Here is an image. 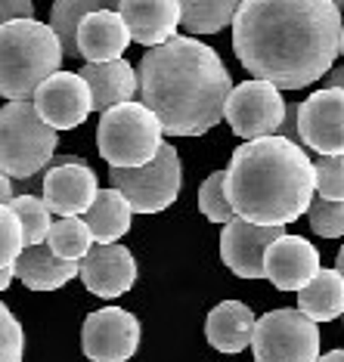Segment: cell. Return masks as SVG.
I'll return each instance as SVG.
<instances>
[{
	"label": "cell",
	"mask_w": 344,
	"mask_h": 362,
	"mask_svg": "<svg viewBox=\"0 0 344 362\" xmlns=\"http://www.w3.org/2000/svg\"><path fill=\"white\" fill-rule=\"evenodd\" d=\"M341 35L335 0H242L233 19V50L242 69L280 90H301L329 75Z\"/></svg>",
	"instance_id": "cell-1"
},
{
	"label": "cell",
	"mask_w": 344,
	"mask_h": 362,
	"mask_svg": "<svg viewBox=\"0 0 344 362\" xmlns=\"http://www.w3.org/2000/svg\"><path fill=\"white\" fill-rule=\"evenodd\" d=\"M140 103L159 115L168 136H202L227 121L233 93L217 50L195 37H171L140 59Z\"/></svg>",
	"instance_id": "cell-2"
},
{
	"label": "cell",
	"mask_w": 344,
	"mask_h": 362,
	"mask_svg": "<svg viewBox=\"0 0 344 362\" xmlns=\"http://www.w3.org/2000/svg\"><path fill=\"white\" fill-rule=\"evenodd\" d=\"M227 192L236 214L251 223H294L314 204L316 161L285 136L245 139L229 158Z\"/></svg>",
	"instance_id": "cell-3"
},
{
	"label": "cell",
	"mask_w": 344,
	"mask_h": 362,
	"mask_svg": "<svg viewBox=\"0 0 344 362\" xmlns=\"http://www.w3.org/2000/svg\"><path fill=\"white\" fill-rule=\"evenodd\" d=\"M65 47L53 25L16 19L0 25V93L6 100H35L38 87L62 65Z\"/></svg>",
	"instance_id": "cell-4"
},
{
	"label": "cell",
	"mask_w": 344,
	"mask_h": 362,
	"mask_svg": "<svg viewBox=\"0 0 344 362\" xmlns=\"http://www.w3.org/2000/svg\"><path fill=\"white\" fill-rule=\"evenodd\" d=\"M56 127L28 100H6L0 112V164L13 180H28L53 161Z\"/></svg>",
	"instance_id": "cell-5"
},
{
	"label": "cell",
	"mask_w": 344,
	"mask_h": 362,
	"mask_svg": "<svg viewBox=\"0 0 344 362\" xmlns=\"http://www.w3.org/2000/svg\"><path fill=\"white\" fill-rule=\"evenodd\" d=\"M161 127L159 115L146 103H121L103 112L96 127V149L109 168H143L161 152Z\"/></svg>",
	"instance_id": "cell-6"
},
{
	"label": "cell",
	"mask_w": 344,
	"mask_h": 362,
	"mask_svg": "<svg viewBox=\"0 0 344 362\" xmlns=\"http://www.w3.org/2000/svg\"><path fill=\"white\" fill-rule=\"evenodd\" d=\"M255 362H319V328L301 310H270L255 328Z\"/></svg>",
	"instance_id": "cell-7"
},
{
	"label": "cell",
	"mask_w": 344,
	"mask_h": 362,
	"mask_svg": "<svg viewBox=\"0 0 344 362\" xmlns=\"http://www.w3.org/2000/svg\"><path fill=\"white\" fill-rule=\"evenodd\" d=\"M109 174L112 186L127 195L137 214H159L180 195V155L171 143L143 168H109Z\"/></svg>",
	"instance_id": "cell-8"
},
{
	"label": "cell",
	"mask_w": 344,
	"mask_h": 362,
	"mask_svg": "<svg viewBox=\"0 0 344 362\" xmlns=\"http://www.w3.org/2000/svg\"><path fill=\"white\" fill-rule=\"evenodd\" d=\"M285 118V100L270 81H242L233 87L227 103V124L242 139L276 136Z\"/></svg>",
	"instance_id": "cell-9"
},
{
	"label": "cell",
	"mask_w": 344,
	"mask_h": 362,
	"mask_svg": "<svg viewBox=\"0 0 344 362\" xmlns=\"http://www.w3.org/2000/svg\"><path fill=\"white\" fill-rule=\"evenodd\" d=\"M143 328L134 313L103 307L90 313L81 325V350L90 362H127L140 350Z\"/></svg>",
	"instance_id": "cell-10"
},
{
	"label": "cell",
	"mask_w": 344,
	"mask_h": 362,
	"mask_svg": "<svg viewBox=\"0 0 344 362\" xmlns=\"http://www.w3.org/2000/svg\"><path fill=\"white\" fill-rule=\"evenodd\" d=\"M40 118L56 130H71L84 124L87 115L96 112L93 105V90H90L87 78L81 71H56L38 87L35 100Z\"/></svg>",
	"instance_id": "cell-11"
},
{
	"label": "cell",
	"mask_w": 344,
	"mask_h": 362,
	"mask_svg": "<svg viewBox=\"0 0 344 362\" xmlns=\"http://www.w3.org/2000/svg\"><path fill=\"white\" fill-rule=\"evenodd\" d=\"M40 189H44L40 199L59 217H84L93 208L96 195H100V183H96L93 168H87V161L81 158L53 161V168L47 170Z\"/></svg>",
	"instance_id": "cell-12"
},
{
	"label": "cell",
	"mask_w": 344,
	"mask_h": 362,
	"mask_svg": "<svg viewBox=\"0 0 344 362\" xmlns=\"http://www.w3.org/2000/svg\"><path fill=\"white\" fill-rule=\"evenodd\" d=\"M301 146L344 155V87H326L301 103Z\"/></svg>",
	"instance_id": "cell-13"
},
{
	"label": "cell",
	"mask_w": 344,
	"mask_h": 362,
	"mask_svg": "<svg viewBox=\"0 0 344 362\" xmlns=\"http://www.w3.org/2000/svg\"><path fill=\"white\" fill-rule=\"evenodd\" d=\"M282 235L285 226H260L236 214L224 226V235H220V257L239 279H260L264 276L267 248Z\"/></svg>",
	"instance_id": "cell-14"
},
{
	"label": "cell",
	"mask_w": 344,
	"mask_h": 362,
	"mask_svg": "<svg viewBox=\"0 0 344 362\" xmlns=\"http://www.w3.org/2000/svg\"><path fill=\"white\" fill-rule=\"evenodd\" d=\"M81 282L90 294L96 298H121L127 288H134L137 282V260L130 248L125 245H100L96 242L90 254L81 260Z\"/></svg>",
	"instance_id": "cell-15"
},
{
	"label": "cell",
	"mask_w": 344,
	"mask_h": 362,
	"mask_svg": "<svg viewBox=\"0 0 344 362\" xmlns=\"http://www.w3.org/2000/svg\"><path fill=\"white\" fill-rule=\"evenodd\" d=\"M319 269V251L310 245V238L282 235L267 248L264 279H270L280 291H301Z\"/></svg>",
	"instance_id": "cell-16"
},
{
	"label": "cell",
	"mask_w": 344,
	"mask_h": 362,
	"mask_svg": "<svg viewBox=\"0 0 344 362\" xmlns=\"http://www.w3.org/2000/svg\"><path fill=\"white\" fill-rule=\"evenodd\" d=\"M118 13L125 16L130 37L143 47H159L177 37V25H183L180 0H118Z\"/></svg>",
	"instance_id": "cell-17"
},
{
	"label": "cell",
	"mask_w": 344,
	"mask_h": 362,
	"mask_svg": "<svg viewBox=\"0 0 344 362\" xmlns=\"http://www.w3.org/2000/svg\"><path fill=\"white\" fill-rule=\"evenodd\" d=\"M130 28L118 10H96L90 13L78 28V50L84 62H112L130 44Z\"/></svg>",
	"instance_id": "cell-18"
},
{
	"label": "cell",
	"mask_w": 344,
	"mask_h": 362,
	"mask_svg": "<svg viewBox=\"0 0 344 362\" xmlns=\"http://www.w3.org/2000/svg\"><path fill=\"white\" fill-rule=\"evenodd\" d=\"M75 276H81V263L59 257L47 242L28 245L22 257L16 260V279L31 291H56V288L69 285Z\"/></svg>",
	"instance_id": "cell-19"
},
{
	"label": "cell",
	"mask_w": 344,
	"mask_h": 362,
	"mask_svg": "<svg viewBox=\"0 0 344 362\" xmlns=\"http://www.w3.org/2000/svg\"><path fill=\"white\" fill-rule=\"evenodd\" d=\"M258 319L242 300H224L205 319V337L220 353H242L255 341Z\"/></svg>",
	"instance_id": "cell-20"
},
{
	"label": "cell",
	"mask_w": 344,
	"mask_h": 362,
	"mask_svg": "<svg viewBox=\"0 0 344 362\" xmlns=\"http://www.w3.org/2000/svg\"><path fill=\"white\" fill-rule=\"evenodd\" d=\"M81 75L87 78L93 90V105L96 112H109L112 105L130 103L134 93L140 90V75L127 59H112V62H87L81 65Z\"/></svg>",
	"instance_id": "cell-21"
},
{
	"label": "cell",
	"mask_w": 344,
	"mask_h": 362,
	"mask_svg": "<svg viewBox=\"0 0 344 362\" xmlns=\"http://www.w3.org/2000/svg\"><path fill=\"white\" fill-rule=\"evenodd\" d=\"M298 310L307 313L314 322H332L344 316V276L341 269H319L298 291Z\"/></svg>",
	"instance_id": "cell-22"
},
{
	"label": "cell",
	"mask_w": 344,
	"mask_h": 362,
	"mask_svg": "<svg viewBox=\"0 0 344 362\" xmlns=\"http://www.w3.org/2000/svg\"><path fill=\"white\" fill-rule=\"evenodd\" d=\"M134 204L127 202V195L121 189H100L93 208L84 214V220L93 229L96 242L100 245H115L121 235L130 229V220H134Z\"/></svg>",
	"instance_id": "cell-23"
},
{
	"label": "cell",
	"mask_w": 344,
	"mask_h": 362,
	"mask_svg": "<svg viewBox=\"0 0 344 362\" xmlns=\"http://www.w3.org/2000/svg\"><path fill=\"white\" fill-rule=\"evenodd\" d=\"M112 6H118V0H53L50 25H53V31L62 40L65 56L81 59V50H78V28H81V22H84L90 13L112 10Z\"/></svg>",
	"instance_id": "cell-24"
},
{
	"label": "cell",
	"mask_w": 344,
	"mask_h": 362,
	"mask_svg": "<svg viewBox=\"0 0 344 362\" xmlns=\"http://www.w3.org/2000/svg\"><path fill=\"white\" fill-rule=\"evenodd\" d=\"M242 0H180L183 10V28L190 35H217L233 25Z\"/></svg>",
	"instance_id": "cell-25"
},
{
	"label": "cell",
	"mask_w": 344,
	"mask_h": 362,
	"mask_svg": "<svg viewBox=\"0 0 344 362\" xmlns=\"http://www.w3.org/2000/svg\"><path fill=\"white\" fill-rule=\"evenodd\" d=\"M93 242H96V235L84 217H59L50 229V238H47V245H50L59 257L78 260V263L90 254Z\"/></svg>",
	"instance_id": "cell-26"
},
{
	"label": "cell",
	"mask_w": 344,
	"mask_h": 362,
	"mask_svg": "<svg viewBox=\"0 0 344 362\" xmlns=\"http://www.w3.org/2000/svg\"><path fill=\"white\" fill-rule=\"evenodd\" d=\"M25 229H22L19 217L10 204L0 208V288H10L13 273H16V260L25 251Z\"/></svg>",
	"instance_id": "cell-27"
},
{
	"label": "cell",
	"mask_w": 344,
	"mask_h": 362,
	"mask_svg": "<svg viewBox=\"0 0 344 362\" xmlns=\"http://www.w3.org/2000/svg\"><path fill=\"white\" fill-rule=\"evenodd\" d=\"M10 208L16 211L22 229H25V245H44L50 238V229H53V220H50V208H47L44 199L38 195H16L10 202Z\"/></svg>",
	"instance_id": "cell-28"
},
{
	"label": "cell",
	"mask_w": 344,
	"mask_h": 362,
	"mask_svg": "<svg viewBox=\"0 0 344 362\" xmlns=\"http://www.w3.org/2000/svg\"><path fill=\"white\" fill-rule=\"evenodd\" d=\"M199 208L211 223H229L236 217V208L227 192V170H214L205 183L199 186Z\"/></svg>",
	"instance_id": "cell-29"
},
{
	"label": "cell",
	"mask_w": 344,
	"mask_h": 362,
	"mask_svg": "<svg viewBox=\"0 0 344 362\" xmlns=\"http://www.w3.org/2000/svg\"><path fill=\"white\" fill-rule=\"evenodd\" d=\"M310 229L323 238H341L344 235V202L332 199H314L310 204Z\"/></svg>",
	"instance_id": "cell-30"
},
{
	"label": "cell",
	"mask_w": 344,
	"mask_h": 362,
	"mask_svg": "<svg viewBox=\"0 0 344 362\" xmlns=\"http://www.w3.org/2000/svg\"><path fill=\"white\" fill-rule=\"evenodd\" d=\"M316 195L344 202V155H323L316 161Z\"/></svg>",
	"instance_id": "cell-31"
},
{
	"label": "cell",
	"mask_w": 344,
	"mask_h": 362,
	"mask_svg": "<svg viewBox=\"0 0 344 362\" xmlns=\"http://www.w3.org/2000/svg\"><path fill=\"white\" fill-rule=\"evenodd\" d=\"M22 353H25V334L19 319L10 307H0V362H22Z\"/></svg>",
	"instance_id": "cell-32"
},
{
	"label": "cell",
	"mask_w": 344,
	"mask_h": 362,
	"mask_svg": "<svg viewBox=\"0 0 344 362\" xmlns=\"http://www.w3.org/2000/svg\"><path fill=\"white\" fill-rule=\"evenodd\" d=\"M0 19L4 22L35 19V4L31 0H0Z\"/></svg>",
	"instance_id": "cell-33"
},
{
	"label": "cell",
	"mask_w": 344,
	"mask_h": 362,
	"mask_svg": "<svg viewBox=\"0 0 344 362\" xmlns=\"http://www.w3.org/2000/svg\"><path fill=\"white\" fill-rule=\"evenodd\" d=\"M276 136H285V139L301 143V103H289V105H285V118H282L280 134H276Z\"/></svg>",
	"instance_id": "cell-34"
},
{
	"label": "cell",
	"mask_w": 344,
	"mask_h": 362,
	"mask_svg": "<svg viewBox=\"0 0 344 362\" xmlns=\"http://www.w3.org/2000/svg\"><path fill=\"white\" fill-rule=\"evenodd\" d=\"M326 87H344V65H335L326 75Z\"/></svg>",
	"instance_id": "cell-35"
},
{
	"label": "cell",
	"mask_w": 344,
	"mask_h": 362,
	"mask_svg": "<svg viewBox=\"0 0 344 362\" xmlns=\"http://www.w3.org/2000/svg\"><path fill=\"white\" fill-rule=\"evenodd\" d=\"M319 362H344V350H332L326 356H319Z\"/></svg>",
	"instance_id": "cell-36"
},
{
	"label": "cell",
	"mask_w": 344,
	"mask_h": 362,
	"mask_svg": "<svg viewBox=\"0 0 344 362\" xmlns=\"http://www.w3.org/2000/svg\"><path fill=\"white\" fill-rule=\"evenodd\" d=\"M335 267H338V269H341V276H344V248L338 251V263H335Z\"/></svg>",
	"instance_id": "cell-37"
},
{
	"label": "cell",
	"mask_w": 344,
	"mask_h": 362,
	"mask_svg": "<svg viewBox=\"0 0 344 362\" xmlns=\"http://www.w3.org/2000/svg\"><path fill=\"white\" fill-rule=\"evenodd\" d=\"M335 4H338V6H341V10H344V0H335Z\"/></svg>",
	"instance_id": "cell-38"
},
{
	"label": "cell",
	"mask_w": 344,
	"mask_h": 362,
	"mask_svg": "<svg viewBox=\"0 0 344 362\" xmlns=\"http://www.w3.org/2000/svg\"><path fill=\"white\" fill-rule=\"evenodd\" d=\"M341 53H344V35H341Z\"/></svg>",
	"instance_id": "cell-39"
}]
</instances>
